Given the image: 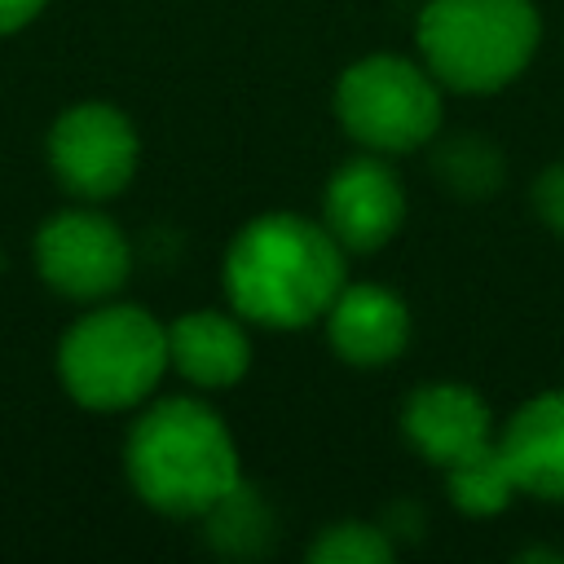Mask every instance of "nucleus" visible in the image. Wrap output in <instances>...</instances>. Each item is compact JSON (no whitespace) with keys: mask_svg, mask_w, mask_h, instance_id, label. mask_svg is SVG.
Masks as SVG:
<instances>
[{"mask_svg":"<svg viewBox=\"0 0 564 564\" xmlns=\"http://www.w3.org/2000/svg\"><path fill=\"white\" fill-rule=\"evenodd\" d=\"M348 282V251L335 234L295 212H264L225 251V295L238 317L269 330H300L335 304Z\"/></svg>","mask_w":564,"mask_h":564,"instance_id":"f257e3e1","label":"nucleus"},{"mask_svg":"<svg viewBox=\"0 0 564 564\" xmlns=\"http://www.w3.org/2000/svg\"><path fill=\"white\" fill-rule=\"evenodd\" d=\"M123 467L137 498L163 516H203L242 480L225 419L194 397L154 401L128 432Z\"/></svg>","mask_w":564,"mask_h":564,"instance_id":"f03ea898","label":"nucleus"},{"mask_svg":"<svg viewBox=\"0 0 564 564\" xmlns=\"http://www.w3.org/2000/svg\"><path fill=\"white\" fill-rule=\"evenodd\" d=\"M538 35L533 0H427L414 40L445 88L494 93L529 66Z\"/></svg>","mask_w":564,"mask_h":564,"instance_id":"7ed1b4c3","label":"nucleus"},{"mask_svg":"<svg viewBox=\"0 0 564 564\" xmlns=\"http://www.w3.org/2000/svg\"><path fill=\"white\" fill-rule=\"evenodd\" d=\"M167 366V326L137 304H101L84 313L57 348L62 388L88 410L141 405Z\"/></svg>","mask_w":564,"mask_h":564,"instance_id":"20e7f679","label":"nucleus"},{"mask_svg":"<svg viewBox=\"0 0 564 564\" xmlns=\"http://www.w3.org/2000/svg\"><path fill=\"white\" fill-rule=\"evenodd\" d=\"M335 115L370 154H405L441 128V79L410 57L375 53L339 75Z\"/></svg>","mask_w":564,"mask_h":564,"instance_id":"39448f33","label":"nucleus"},{"mask_svg":"<svg viewBox=\"0 0 564 564\" xmlns=\"http://www.w3.org/2000/svg\"><path fill=\"white\" fill-rule=\"evenodd\" d=\"M35 269L66 300H106L128 282L132 247L110 216L70 207L40 225Z\"/></svg>","mask_w":564,"mask_h":564,"instance_id":"423d86ee","label":"nucleus"},{"mask_svg":"<svg viewBox=\"0 0 564 564\" xmlns=\"http://www.w3.org/2000/svg\"><path fill=\"white\" fill-rule=\"evenodd\" d=\"M137 128L106 101H79L57 115L48 132V163L57 181L79 198H110L137 172Z\"/></svg>","mask_w":564,"mask_h":564,"instance_id":"0eeeda50","label":"nucleus"},{"mask_svg":"<svg viewBox=\"0 0 564 564\" xmlns=\"http://www.w3.org/2000/svg\"><path fill=\"white\" fill-rule=\"evenodd\" d=\"M405 220V189L397 172L379 154L348 159L322 198V225L335 234V242L352 256L379 251Z\"/></svg>","mask_w":564,"mask_h":564,"instance_id":"6e6552de","label":"nucleus"},{"mask_svg":"<svg viewBox=\"0 0 564 564\" xmlns=\"http://www.w3.org/2000/svg\"><path fill=\"white\" fill-rule=\"evenodd\" d=\"M405 441L441 471L494 441V419L480 392L467 383H423L401 405Z\"/></svg>","mask_w":564,"mask_h":564,"instance_id":"1a4fd4ad","label":"nucleus"},{"mask_svg":"<svg viewBox=\"0 0 564 564\" xmlns=\"http://www.w3.org/2000/svg\"><path fill=\"white\" fill-rule=\"evenodd\" d=\"M330 348L352 366H388L410 344V308L397 291L375 282H344L326 308Z\"/></svg>","mask_w":564,"mask_h":564,"instance_id":"9d476101","label":"nucleus"},{"mask_svg":"<svg viewBox=\"0 0 564 564\" xmlns=\"http://www.w3.org/2000/svg\"><path fill=\"white\" fill-rule=\"evenodd\" d=\"M167 361L194 388H229L251 366V335L238 313L194 308L167 326Z\"/></svg>","mask_w":564,"mask_h":564,"instance_id":"9b49d317","label":"nucleus"},{"mask_svg":"<svg viewBox=\"0 0 564 564\" xmlns=\"http://www.w3.org/2000/svg\"><path fill=\"white\" fill-rule=\"evenodd\" d=\"M498 449L524 494L564 502V388L524 401L502 427Z\"/></svg>","mask_w":564,"mask_h":564,"instance_id":"f8f14e48","label":"nucleus"},{"mask_svg":"<svg viewBox=\"0 0 564 564\" xmlns=\"http://www.w3.org/2000/svg\"><path fill=\"white\" fill-rule=\"evenodd\" d=\"M203 524H207V542L220 555L251 560V555H264L273 542V511L251 480H238L225 498H216L203 511Z\"/></svg>","mask_w":564,"mask_h":564,"instance_id":"ddd939ff","label":"nucleus"},{"mask_svg":"<svg viewBox=\"0 0 564 564\" xmlns=\"http://www.w3.org/2000/svg\"><path fill=\"white\" fill-rule=\"evenodd\" d=\"M445 489H449V502L458 511H467V516H498L520 494V485H516L498 441H489L476 454L449 463L445 467Z\"/></svg>","mask_w":564,"mask_h":564,"instance_id":"4468645a","label":"nucleus"},{"mask_svg":"<svg viewBox=\"0 0 564 564\" xmlns=\"http://www.w3.org/2000/svg\"><path fill=\"white\" fill-rule=\"evenodd\" d=\"M436 176L463 198H480L502 185V154L485 137H449L436 150Z\"/></svg>","mask_w":564,"mask_h":564,"instance_id":"2eb2a0df","label":"nucleus"},{"mask_svg":"<svg viewBox=\"0 0 564 564\" xmlns=\"http://www.w3.org/2000/svg\"><path fill=\"white\" fill-rule=\"evenodd\" d=\"M392 551L397 542L383 533V524H370V520H339L308 542V560H322V564H388Z\"/></svg>","mask_w":564,"mask_h":564,"instance_id":"dca6fc26","label":"nucleus"},{"mask_svg":"<svg viewBox=\"0 0 564 564\" xmlns=\"http://www.w3.org/2000/svg\"><path fill=\"white\" fill-rule=\"evenodd\" d=\"M533 207H538V216L564 238V163H551V167L538 176V185H533Z\"/></svg>","mask_w":564,"mask_h":564,"instance_id":"f3484780","label":"nucleus"},{"mask_svg":"<svg viewBox=\"0 0 564 564\" xmlns=\"http://www.w3.org/2000/svg\"><path fill=\"white\" fill-rule=\"evenodd\" d=\"M423 524H427V516L414 507V502H397V507H388V516H383V533L397 542V538H405V542H414L419 533H423Z\"/></svg>","mask_w":564,"mask_h":564,"instance_id":"a211bd4d","label":"nucleus"},{"mask_svg":"<svg viewBox=\"0 0 564 564\" xmlns=\"http://www.w3.org/2000/svg\"><path fill=\"white\" fill-rule=\"evenodd\" d=\"M44 4H48V0H0V35L26 26Z\"/></svg>","mask_w":564,"mask_h":564,"instance_id":"6ab92c4d","label":"nucleus"}]
</instances>
